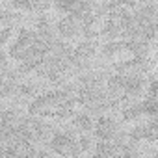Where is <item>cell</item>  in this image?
I'll return each instance as SVG.
<instances>
[{
  "mask_svg": "<svg viewBox=\"0 0 158 158\" xmlns=\"http://www.w3.org/2000/svg\"><path fill=\"white\" fill-rule=\"evenodd\" d=\"M121 48H127V41H112V43L104 45L102 52H104L106 56H112V54H115V52L121 50Z\"/></svg>",
  "mask_w": 158,
  "mask_h": 158,
  "instance_id": "8",
  "label": "cell"
},
{
  "mask_svg": "<svg viewBox=\"0 0 158 158\" xmlns=\"http://www.w3.org/2000/svg\"><path fill=\"white\" fill-rule=\"evenodd\" d=\"M95 130H97V136H99L102 141H110V139L115 136V130H117V128H115V123H114L110 117H99Z\"/></svg>",
  "mask_w": 158,
  "mask_h": 158,
  "instance_id": "3",
  "label": "cell"
},
{
  "mask_svg": "<svg viewBox=\"0 0 158 158\" xmlns=\"http://www.w3.org/2000/svg\"><path fill=\"white\" fill-rule=\"evenodd\" d=\"M143 88V80H141V78L139 76H125V86H123V89L127 91V93H138L139 89Z\"/></svg>",
  "mask_w": 158,
  "mask_h": 158,
  "instance_id": "6",
  "label": "cell"
},
{
  "mask_svg": "<svg viewBox=\"0 0 158 158\" xmlns=\"http://www.w3.org/2000/svg\"><path fill=\"white\" fill-rule=\"evenodd\" d=\"M35 158H48V154L45 151H39V152H35Z\"/></svg>",
  "mask_w": 158,
  "mask_h": 158,
  "instance_id": "15",
  "label": "cell"
},
{
  "mask_svg": "<svg viewBox=\"0 0 158 158\" xmlns=\"http://www.w3.org/2000/svg\"><path fill=\"white\" fill-rule=\"evenodd\" d=\"M93 52H95V45H93L91 41H84V43H80V45L76 47V50H74V58H78V60L89 58Z\"/></svg>",
  "mask_w": 158,
  "mask_h": 158,
  "instance_id": "7",
  "label": "cell"
},
{
  "mask_svg": "<svg viewBox=\"0 0 158 158\" xmlns=\"http://www.w3.org/2000/svg\"><path fill=\"white\" fill-rule=\"evenodd\" d=\"M35 34L32 32V30H21L19 32V37H17V41H15V45L10 48V56L11 58H17V60H24L26 58V52H28V48L32 47V43L35 41Z\"/></svg>",
  "mask_w": 158,
  "mask_h": 158,
  "instance_id": "2",
  "label": "cell"
},
{
  "mask_svg": "<svg viewBox=\"0 0 158 158\" xmlns=\"http://www.w3.org/2000/svg\"><path fill=\"white\" fill-rule=\"evenodd\" d=\"M130 138H132V139H141V138L154 139V138H156V125L151 123V125H145V127H136V128L130 132Z\"/></svg>",
  "mask_w": 158,
  "mask_h": 158,
  "instance_id": "5",
  "label": "cell"
},
{
  "mask_svg": "<svg viewBox=\"0 0 158 158\" xmlns=\"http://www.w3.org/2000/svg\"><path fill=\"white\" fill-rule=\"evenodd\" d=\"M11 35V30L10 28H4V30H0V45H4Z\"/></svg>",
  "mask_w": 158,
  "mask_h": 158,
  "instance_id": "13",
  "label": "cell"
},
{
  "mask_svg": "<svg viewBox=\"0 0 158 158\" xmlns=\"http://www.w3.org/2000/svg\"><path fill=\"white\" fill-rule=\"evenodd\" d=\"M108 86H110V89H123V86H125V76L123 74H114L110 80H108Z\"/></svg>",
  "mask_w": 158,
  "mask_h": 158,
  "instance_id": "11",
  "label": "cell"
},
{
  "mask_svg": "<svg viewBox=\"0 0 158 158\" xmlns=\"http://www.w3.org/2000/svg\"><path fill=\"white\" fill-rule=\"evenodd\" d=\"M74 125H76L78 128H84V130H89V128L93 127V123H91V117H89L88 114H80V115H76V119H74Z\"/></svg>",
  "mask_w": 158,
  "mask_h": 158,
  "instance_id": "9",
  "label": "cell"
},
{
  "mask_svg": "<svg viewBox=\"0 0 158 158\" xmlns=\"http://www.w3.org/2000/svg\"><path fill=\"white\" fill-rule=\"evenodd\" d=\"M76 30H78V24H76V19H73V17H63L60 23H58V32L63 35V37H73L74 34H76Z\"/></svg>",
  "mask_w": 158,
  "mask_h": 158,
  "instance_id": "4",
  "label": "cell"
},
{
  "mask_svg": "<svg viewBox=\"0 0 158 158\" xmlns=\"http://www.w3.org/2000/svg\"><path fill=\"white\" fill-rule=\"evenodd\" d=\"M141 108H143V114L154 115V114H156V101H154V99H147V101L141 104Z\"/></svg>",
  "mask_w": 158,
  "mask_h": 158,
  "instance_id": "12",
  "label": "cell"
},
{
  "mask_svg": "<svg viewBox=\"0 0 158 158\" xmlns=\"http://www.w3.org/2000/svg\"><path fill=\"white\" fill-rule=\"evenodd\" d=\"M50 147L61 156H80L82 154L80 147H78V141H74L67 134H54V138L50 141Z\"/></svg>",
  "mask_w": 158,
  "mask_h": 158,
  "instance_id": "1",
  "label": "cell"
},
{
  "mask_svg": "<svg viewBox=\"0 0 158 158\" xmlns=\"http://www.w3.org/2000/svg\"><path fill=\"white\" fill-rule=\"evenodd\" d=\"M141 114H143L141 104H134V106H130V108H127V110L123 112V117H125V119H136V117H139Z\"/></svg>",
  "mask_w": 158,
  "mask_h": 158,
  "instance_id": "10",
  "label": "cell"
},
{
  "mask_svg": "<svg viewBox=\"0 0 158 158\" xmlns=\"http://www.w3.org/2000/svg\"><path fill=\"white\" fill-rule=\"evenodd\" d=\"M21 93H26V95H32L34 93V86H21Z\"/></svg>",
  "mask_w": 158,
  "mask_h": 158,
  "instance_id": "14",
  "label": "cell"
},
{
  "mask_svg": "<svg viewBox=\"0 0 158 158\" xmlns=\"http://www.w3.org/2000/svg\"><path fill=\"white\" fill-rule=\"evenodd\" d=\"M0 15H4V13H2V10H0Z\"/></svg>",
  "mask_w": 158,
  "mask_h": 158,
  "instance_id": "16",
  "label": "cell"
}]
</instances>
